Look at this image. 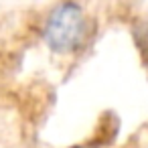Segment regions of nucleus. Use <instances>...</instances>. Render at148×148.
Instances as JSON below:
<instances>
[{"label":"nucleus","instance_id":"obj_1","mask_svg":"<svg viewBox=\"0 0 148 148\" xmlns=\"http://www.w3.org/2000/svg\"><path fill=\"white\" fill-rule=\"evenodd\" d=\"M45 41L55 53H73L77 51L87 35V21L83 8L73 0L59 2L45 23Z\"/></svg>","mask_w":148,"mask_h":148},{"label":"nucleus","instance_id":"obj_3","mask_svg":"<svg viewBox=\"0 0 148 148\" xmlns=\"http://www.w3.org/2000/svg\"><path fill=\"white\" fill-rule=\"evenodd\" d=\"M71 148H93V146H71Z\"/></svg>","mask_w":148,"mask_h":148},{"label":"nucleus","instance_id":"obj_2","mask_svg":"<svg viewBox=\"0 0 148 148\" xmlns=\"http://www.w3.org/2000/svg\"><path fill=\"white\" fill-rule=\"evenodd\" d=\"M134 37H136V43H138L140 51H142V53L148 57V25L138 27V29L134 31Z\"/></svg>","mask_w":148,"mask_h":148}]
</instances>
